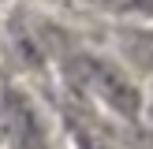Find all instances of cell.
I'll return each instance as SVG.
<instances>
[{"label":"cell","mask_w":153,"mask_h":149,"mask_svg":"<svg viewBox=\"0 0 153 149\" xmlns=\"http://www.w3.org/2000/svg\"><path fill=\"white\" fill-rule=\"evenodd\" d=\"M79 74L90 97H97L101 108H108L112 116H120L123 123H138L142 119V86L123 63L97 52H82Z\"/></svg>","instance_id":"1"},{"label":"cell","mask_w":153,"mask_h":149,"mask_svg":"<svg viewBox=\"0 0 153 149\" xmlns=\"http://www.w3.org/2000/svg\"><path fill=\"white\" fill-rule=\"evenodd\" d=\"M64 119H67V131H71V138H75V149H123L120 138L86 108V104H67Z\"/></svg>","instance_id":"2"}]
</instances>
